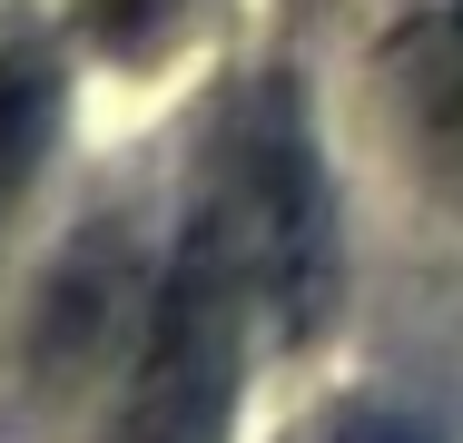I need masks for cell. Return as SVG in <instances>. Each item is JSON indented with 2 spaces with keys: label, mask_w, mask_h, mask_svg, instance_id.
Returning a JSON list of instances; mask_svg holds the SVG:
<instances>
[{
  "label": "cell",
  "mask_w": 463,
  "mask_h": 443,
  "mask_svg": "<svg viewBox=\"0 0 463 443\" xmlns=\"http://www.w3.org/2000/svg\"><path fill=\"white\" fill-rule=\"evenodd\" d=\"M384 80H394V108H404L414 158L434 168V187L463 197V0H424V10L394 30Z\"/></svg>",
  "instance_id": "obj_4"
},
{
  "label": "cell",
  "mask_w": 463,
  "mask_h": 443,
  "mask_svg": "<svg viewBox=\"0 0 463 443\" xmlns=\"http://www.w3.org/2000/svg\"><path fill=\"white\" fill-rule=\"evenodd\" d=\"M138 325H148V316H138V237H128L118 217H99L90 237L60 257V276L40 286V316H30V384H40V394H80Z\"/></svg>",
  "instance_id": "obj_3"
},
{
  "label": "cell",
  "mask_w": 463,
  "mask_h": 443,
  "mask_svg": "<svg viewBox=\"0 0 463 443\" xmlns=\"http://www.w3.org/2000/svg\"><path fill=\"white\" fill-rule=\"evenodd\" d=\"M217 227L247 266V306L277 335H316L335 306V197L316 168L296 89H257L227 128V197Z\"/></svg>",
  "instance_id": "obj_1"
},
{
  "label": "cell",
  "mask_w": 463,
  "mask_h": 443,
  "mask_svg": "<svg viewBox=\"0 0 463 443\" xmlns=\"http://www.w3.org/2000/svg\"><path fill=\"white\" fill-rule=\"evenodd\" d=\"M345 443H424V434H404V424H355Z\"/></svg>",
  "instance_id": "obj_7"
},
{
  "label": "cell",
  "mask_w": 463,
  "mask_h": 443,
  "mask_svg": "<svg viewBox=\"0 0 463 443\" xmlns=\"http://www.w3.org/2000/svg\"><path fill=\"white\" fill-rule=\"evenodd\" d=\"M50 128H60V80H50V60H40V50H10V60H0V187L40 168Z\"/></svg>",
  "instance_id": "obj_5"
},
{
  "label": "cell",
  "mask_w": 463,
  "mask_h": 443,
  "mask_svg": "<svg viewBox=\"0 0 463 443\" xmlns=\"http://www.w3.org/2000/svg\"><path fill=\"white\" fill-rule=\"evenodd\" d=\"M90 20H99L109 50H158L168 20H178V0H90Z\"/></svg>",
  "instance_id": "obj_6"
},
{
  "label": "cell",
  "mask_w": 463,
  "mask_h": 443,
  "mask_svg": "<svg viewBox=\"0 0 463 443\" xmlns=\"http://www.w3.org/2000/svg\"><path fill=\"white\" fill-rule=\"evenodd\" d=\"M237 316H247V266L227 247L217 207L187 227L178 266L138 325L128 354V394H118V434L109 443H217L227 434V394H237Z\"/></svg>",
  "instance_id": "obj_2"
}]
</instances>
